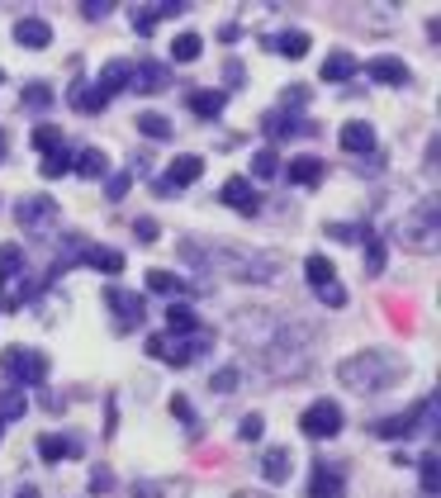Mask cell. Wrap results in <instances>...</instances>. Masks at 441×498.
Wrapping results in <instances>:
<instances>
[{
  "instance_id": "obj_1",
  "label": "cell",
  "mask_w": 441,
  "mask_h": 498,
  "mask_svg": "<svg viewBox=\"0 0 441 498\" xmlns=\"http://www.w3.org/2000/svg\"><path fill=\"white\" fill-rule=\"evenodd\" d=\"M181 257L199 266V271H218L228 280H251V285H266V280L280 275V261L266 252H247V247H199V242H181Z\"/></svg>"
},
{
  "instance_id": "obj_2",
  "label": "cell",
  "mask_w": 441,
  "mask_h": 498,
  "mask_svg": "<svg viewBox=\"0 0 441 498\" xmlns=\"http://www.w3.org/2000/svg\"><path fill=\"white\" fill-rule=\"evenodd\" d=\"M403 375V361L394 352H380V346H370V352H356L337 365V380H342L347 389L356 394H384L394 380Z\"/></svg>"
},
{
  "instance_id": "obj_3",
  "label": "cell",
  "mask_w": 441,
  "mask_h": 498,
  "mask_svg": "<svg viewBox=\"0 0 441 498\" xmlns=\"http://www.w3.org/2000/svg\"><path fill=\"white\" fill-rule=\"evenodd\" d=\"M399 247L418 257L441 252V199H418V205L399 219Z\"/></svg>"
},
{
  "instance_id": "obj_4",
  "label": "cell",
  "mask_w": 441,
  "mask_h": 498,
  "mask_svg": "<svg viewBox=\"0 0 441 498\" xmlns=\"http://www.w3.org/2000/svg\"><path fill=\"white\" fill-rule=\"evenodd\" d=\"M214 346V337L205 328L199 332H157V337H147V356H157V361H166V365H195L199 356H205Z\"/></svg>"
},
{
  "instance_id": "obj_5",
  "label": "cell",
  "mask_w": 441,
  "mask_h": 498,
  "mask_svg": "<svg viewBox=\"0 0 441 498\" xmlns=\"http://www.w3.org/2000/svg\"><path fill=\"white\" fill-rule=\"evenodd\" d=\"M280 319L270 309H237V319H233V342L237 346H247V352H266V346H276L280 342Z\"/></svg>"
},
{
  "instance_id": "obj_6",
  "label": "cell",
  "mask_w": 441,
  "mask_h": 498,
  "mask_svg": "<svg viewBox=\"0 0 441 498\" xmlns=\"http://www.w3.org/2000/svg\"><path fill=\"white\" fill-rule=\"evenodd\" d=\"M432 423H437V394H428L422 404H413L409 413H394V418H380L375 423V437H384V441H409V437H418V432H432Z\"/></svg>"
},
{
  "instance_id": "obj_7",
  "label": "cell",
  "mask_w": 441,
  "mask_h": 498,
  "mask_svg": "<svg viewBox=\"0 0 441 498\" xmlns=\"http://www.w3.org/2000/svg\"><path fill=\"white\" fill-rule=\"evenodd\" d=\"M0 371L10 375L14 389H33V385H43V380H48V356L33 352V346H5Z\"/></svg>"
},
{
  "instance_id": "obj_8",
  "label": "cell",
  "mask_w": 441,
  "mask_h": 498,
  "mask_svg": "<svg viewBox=\"0 0 441 498\" xmlns=\"http://www.w3.org/2000/svg\"><path fill=\"white\" fill-rule=\"evenodd\" d=\"M14 223H20L24 232H33V238H48V232L57 228V199L24 195L20 205H14Z\"/></svg>"
},
{
  "instance_id": "obj_9",
  "label": "cell",
  "mask_w": 441,
  "mask_h": 498,
  "mask_svg": "<svg viewBox=\"0 0 441 498\" xmlns=\"http://www.w3.org/2000/svg\"><path fill=\"white\" fill-rule=\"evenodd\" d=\"M299 432H304V437H313V441L337 437V432H342V408H337L332 398H313V404L299 413Z\"/></svg>"
},
{
  "instance_id": "obj_10",
  "label": "cell",
  "mask_w": 441,
  "mask_h": 498,
  "mask_svg": "<svg viewBox=\"0 0 441 498\" xmlns=\"http://www.w3.org/2000/svg\"><path fill=\"white\" fill-rule=\"evenodd\" d=\"M105 304L114 309V328L128 332L147 319V299L138 290H124V285H105Z\"/></svg>"
},
{
  "instance_id": "obj_11",
  "label": "cell",
  "mask_w": 441,
  "mask_h": 498,
  "mask_svg": "<svg viewBox=\"0 0 441 498\" xmlns=\"http://www.w3.org/2000/svg\"><path fill=\"white\" fill-rule=\"evenodd\" d=\"M218 199H224L228 209L247 214V219H251V214L261 209V195L251 190V180H247V176H228V180H224V190H218Z\"/></svg>"
},
{
  "instance_id": "obj_12",
  "label": "cell",
  "mask_w": 441,
  "mask_h": 498,
  "mask_svg": "<svg viewBox=\"0 0 441 498\" xmlns=\"http://www.w3.org/2000/svg\"><path fill=\"white\" fill-rule=\"evenodd\" d=\"M342 485H347V470L332 460H318L313 465V479H309V494L313 498H342Z\"/></svg>"
},
{
  "instance_id": "obj_13",
  "label": "cell",
  "mask_w": 441,
  "mask_h": 498,
  "mask_svg": "<svg viewBox=\"0 0 441 498\" xmlns=\"http://www.w3.org/2000/svg\"><path fill=\"white\" fill-rule=\"evenodd\" d=\"M128 86L143 91V95H157V91L172 86V72H166L162 62H138V66H133V76H128Z\"/></svg>"
},
{
  "instance_id": "obj_14",
  "label": "cell",
  "mask_w": 441,
  "mask_h": 498,
  "mask_svg": "<svg viewBox=\"0 0 441 498\" xmlns=\"http://www.w3.org/2000/svg\"><path fill=\"white\" fill-rule=\"evenodd\" d=\"M14 43L29 48V53H39V48L53 43V29H48V20H39V14H24V20L14 24Z\"/></svg>"
},
{
  "instance_id": "obj_15",
  "label": "cell",
  "mask_w": 441,
  "mask_h": 498,
  "mask_svg": "<svg viewBox=\"0 0 441 498\" xmlns=\"http://www.w3.org/2000/svg\"><path fill=\"white\" fill-rule=\"evenodd\" d=\"M356 72H361V62H356L347 48H337V53H328L323 57V66H318V76L328 81V86H342V81H351Z\"/></svg>"
},
{
  "instance_id": "obj_16",
  "label": "cell",
  "mask_w": 441,
  "mask_h": 498,
  "mask_svg": "<svg viewBox=\"0 0 441 498\" xmlns=\"http://www.w3.org/2000/svg\"><path fill=\"white\" fill-rule=\"evenodd\" d=\"M181 10H190V5H181V0H162V5H143V10H133V33H147L157 29V20H172V14H181Z\"/></svg>"
},
{
  "instance_id": "obj_17",
  "label": "cell",
  "mask_w": 441,
  "mask_h": 498,
  "mask_svg": "<svg viewBox=\"0 0 441 498\" xmlns=\"http://www.w3.org/2000/svg\"><path fill=\"white\" fill-rule=\"evenodd\" d=\"M295 470V456H290V446H270V451L261 456V479L266 485H285Z\"/></svg>"
},
{
  "instance_id": "obj_18",
  "label": "cell",
  "mask_w": 441,
  "mask_h": 498,
  "mask_svg": "<svg viewBox=\"0 0 441 498\" xmlns=\"http://www.w3.org/2000/svg\"><path fill=\"white\" fill-rule=\"evenodd\" d=\"M342 147L347 153H356V157H366V153H375V128H370L366 119H351V124H342Z\"/></svg>"
},
{
  "instance_id": "obj_19",
  "label": "cell",
  "mask_w": 441,
  "mask_h": 498,
  "mask_svg": "<svg viewBox=\"0 0 441 498\" xmlns=\"http://www.w3.org/2000/svg\"><path fill=\"white\" fill-rule=\"evenodd\" d=\"M366 72L375 76V81H384V86H409V81H413V72H409L399 57H370Z\"/></svg>"
},
{
  "instance_id": "obj_20",
  "label": "cell",
  "mask_w": 441,
  "mask_h": 498,
  "mask_svg": "<svg viewBox=\"0 0 441 498\" xmlns=\"http://www.w3.org/2000/svg\"><path fill=\"white\" fill-rule=\"evenodd\" d=\"M199 176H205V162H199L195 153H181V157L172 162V171H166V186L181 190V186H195Z\"/></svg>"
},
{
  "instance_id": "obj_21",
  "label": "cell",
  "mask_w": 441,
  "mask_h": 498,
  "mask_svg": "<svg viewBox=\"0 0 441 498\" xmlns=\"http://www.w3.org/2000/svg\"><path fill=\"white\" fill-rule=\"evenodd\" d=\"M128 76H133V62H105V72H100L95 91H105V95L114 100L119 91H128Z\"/></svg>"
},
{
  "instance_id": "obj_22",
  "label": "cell",
  "mask_w": 441,
  "mask_h": 498,
  "mask_svg": "<svg viewBox=\"0 0 441 498\" xmlns=\"http://www.w3.org/2000/svg\"><path fill=\"white\" fill-rule=\"evenodd\" d=\"M72 171L86 176V180H100V176H110V157L100 153V147H81L76 162H72Z\"/></svg>"
},
{
  "instance_id": "obj_23",
  "label": "cell",
  "mask_w": 441,
  "mask_h": 498,
  "mask_svg": "<svg viewBox=\"0 0 441 498\" xmlns=\"http://www.w3.org/2000/svg\"><path fill=\"white\" fill-rule=\"evenodd\" d=\"M39 456H43V460L81 456V437H57V432H48V437H39Z\"/></svg>"
},
{
  "instance_id": "obj_24",
  "label": "cell",
  "mask_w": 441,
  "mask_h": 498,
  "mask_svg": "<svg viewBox=\"0 0 441 498\" xmlns=\"http://www.w3.org/2000/svg\"><path fill=\"white\" fill-rule=\"evenodd\" d=\"M270 53H280V57H304L309 53V33L304 29H290V33H276V39H266Z\"/></svg>"
},
{
  "instance_id": "obj_25",
  "label": "cell",
  "mask_w": 441,
  "mask_h": 498,
  "mask_svg": "<svg viewBox=\"0 0 441 498\" xmlns=\"http://www.w3.org/2000/svg\"><path fill=\"white\" fill-rule=\"evenodd\" d=\"M91 266V271H105V275H119L124 271V252H114V247H86V257H81Z\"/></svg>"
},
{
  "instance_id": "obj_26",
  "label": "cell",
  "mask_w": 441,
  "mask_h": 498,
  "mask_svg": "<svg viewBox=\"0 0 441 498\" xmlns=\"http://www.w3.org/2000/svg\"><path fill=\"white\" fill-rule=\"evenodd\" d=\"M285 176H290L295 186H318V180H323V162L318 157H295L290 166H285Z\"/></svg>"
},
{
  "instance_id": "obj_27",
  "label": "cell",
  "mask_w": 441,
  "mask_h": 498,
  "mask_svg": "<svg viewBox=\"0 0 441 498\" xmlns=\"http://www.w3.org/2000/svg\"><path fill=\"white\" fill-rule=\"evenodd\" d=\"M185 494V485L176 479H138V485H133V498H181Z\"/></svg>"
},
{
  "instance_id": "obj_28",
  "label": "cell",
  "mask_w": 441,
  "mask_h": 498,
  "mask_svg": "<svg viewBox=\"0 0 441 498\" xmlns=\"http://www.w3.org/2000/svg\"><path fill=\"white\" fill-rule=\"evenodd\" d=\"M224 105H228L224 91H195V95H190V109L199 114V119H218V114H224Z\"/></svg>"
},
{
  "instance_id": "obj_29",
  "label": "cell",
  "mask_w": 441,
  "mask_h": 498,
  "mask_svg": "<svg viewBox=\"0 0 441 498\" xmlns=\"http://www.w3.org/2000/svg\"><path fill=\"white\" fill-rule=\"evenodd\" d=\"M261 133H270V138H295V133H313L304 119H285V114H266L261 119Z\"/></svg>"
},
{
  "instance_id": "obj_30",
  "label": "cell",
  "mask_w": 441,
  "mask_h": 498,
  "mask_svg": "<svg viewBox=\"0 0 441 498\" xmlns=\"http://www.w3.org/2000/svg\"><path fill=\"white\" fill-rule=\"evenodd\" d=\"M24 408H29V394H24V389H14V385H5V389H0V423L24 418Z\"/></svg>"
},
{
  "instance_id": "obj_31",
  "label": "cell",
  "mask_w": 441,
  "mask_h": 498,
  "mask_svg": "<svg viewBox=\"0 0 441 498\" xmlns=\"http://www.w3.org/2000/svg\"><path fill=\"white\" fill-rule=\"evenodd\" d=\"M166 328H172L176 337H181V332H199V313L190 304H176V299H172V309H166Z\"/></svg>"
},
{
  "instance_id": "obj_32",
  "label": "cell",
  "mask_w": 441,
  "mask_h": 498,
  "mask_svg": "<svg viewBox=\"0 0 441 498\" xmlns=\"http://www.w3.org/2000/svg\"><path fill=\"white\" fill-rule=\"evenodd\" d=\"M418 475H422V498H437V489H441V456L428 451L418 460Z\"/></svg>"
},
{
  "instance_id": "obj_33",
  "label": "cell",
  "mask_w": 441,
  "mask_h": 498,
  "mask_svg": "<svg viewBox=\"0 0 441 498\" xmlns=\"http://www.w3.org/2000/svg\"><path fill=\"white\" fill-rule=\"evenodd\" d=\"M72 105H76L81 114H100V109L110 105V95L95 91V86H72Z\"/></svg>"
},
{
  "instance_id": "obj_34",
  "label": "cell",
  "mask_w": 441,
  "mask_h": 498,
  "mask_svg": "<svg viewBox=\"0 0 441 498\" xmlns=\"http://www.w3.org/2000/svg\"><path fill=\"white\" fill-rule=\"evenodd\" d=\"M304 271H309V285L318 290V285H332V280H337V266L323 257V252H313L309 261H304Z\"/></svg>"
},
{
  "instance_id": "obj_35",
  "label": "cell",
  "mask_w": 441,
  "mask_h": 498,
  "mask_svg": "<svg viewBox=\"0 0 441 498\" xmlns=\"http://www.w3.org/2000/svg\"><path fill=\"white\" fill-rule=\"evenodd\" d=\"M133 124H138V133H147V138H157V143H166V138H172V119H166V114H138V119H133Z\"/></svg>"
},
{
  "instance_id": "obj_36",
  "label": "cell",
  "mask_w": 441,
  "mask_h": 498,
  "mask_svg": "<svg viewBox=\"0 0 441 498\" xmlns=\"http://www.w3.org/2000/svg\"><path fill=\"white\" fill-rule=\"evenodd\" d=\"M14 275H24V247H0V285L5 280H14Z\"/></svg>"
},
{
  "instance_id": "obj_37",
  "label": "cell",
  "mask_w": 441,
  "mask_h": 498,
  "mask_svg": "<svg viewBox=\"0 0 441 498\" xmlns=\"http://www.w3.org/2000/svg\"><path fill=\"white\" fill-rule=\"evenodd\" d=\"M147 290H157V294H185L190 285H185L181 275H172V271H162V266H157V271H147Z\"/></svg>"
},
{
  "instance_id": "obj_38",
  "label": "cell",
  "mask_w": 441,
  "mask_h": 498,
  "mask_svg": "<svg viewBox=\"0 0 441 498\" xmlns=\"http://www.w3.org/2000/svg\"><path fill=\"white\" fill-rule=\"evenodd\" d=\"M39 171H43V180H57V176H66V171H72V153H66V143L57 147V153H48V157H43V166H39Z\"/></svg>"
},
{
  "instance_id": "obj_39",
  "label": "cell",
  "mask_w": 441,
  "mask_h": 498,
  "mask_svg": "<svg viewBox=\"0 0 441 498\" xmlns=\"http://www.w3.org/2000/svg\"><path fill=\"white\" fill-rule=\"evenodd\" d=\"M20 100H24L29 109H48V105H53L57 95H53V86H48V81H29V86H24V95H20Z\"/></svg>"
},
{
  "instance_id": "obj_40",
  "label": "cell",
  "mask_w": 441,
  "mask_h": 498,
  "mask_svg": "<svg viewBox=\"0 0 441 498\" xmlns=\"http://www.w3.org/2000/svg\"><path fill=\"white\" fill-rule=\"evenodd\" d=\"M33 147H39L43 157L57 153V147H62V128L57 124H39V128H33Z\"/></svg>"
},
{
  "instance_id": "obj_41",
  "label": "cell",
  "mask_w": 441,
  "mask_h": 498,
  "mask_svg": "<svg viewBox=\"0 0 441 498\" xmlns=\"http://www.w3.org/2000/svg\"><path fill=\"white\" fill-rule=\"evenodd\" d=\"M251 176H257V180H270V176H280V157L270 153V147H261V153L251 157Z\"/></svg>"
},
{
  "instance_id": "obj_42",
  "label": "cell",
  "mask_w": 441,
  "mask_h": 498,
  "mask_svg": "<svg viewBox=\"0 0 441 498\" xmlns=\"http://www.w3.org/2000/svg\"><path fill=\"white\" fill-rule=\"evenodd\" d=\"M199 48H205V43H199V33H181V39L172 43V57H176V62H195Z\"/></svg>"
},
{
  "instance_id": "obj_43",
  "label": "cell",
  "mask_w": 441,
  "mask_h": 498,
  "mask_svg": "<svg viewBox=\"0 0 441 498\" xmlns=\"http://www.w3.org/2000/svg\"><path fill=\"white\" fill-rule=\"evenodd\" d=\"M261 432H266V418L261 413H247V418L237 423V441H261Z\"/></svg>"
},
{
  "instance_id": "obj_44",
  "label": "cell",
  "mask_w": 441,
  "mask_h": 498,
  "mask_svg": "<svg viewBox=\"0 0 441 498\" xmlns=\"http://www.w3.org/2000/svg\"><path fill=\"white\" fill-rule=\"evenodd\" d=\"M328 238H337V242H361V238H370V228H361V223H328Z\"/></svg>"
},
{
  "instance_id": "obj_45",
  "label": "cell",
  "mask_w": 441,
  "mask_h": 498,
  "mask_svg": "<svg viewBox=\"0 0 441 498\" xmlns=\"http://www.w3.org/2000/svg\"><path fill=\"white\" fill-rule=\"evenodd\" d=\"M237 380H243V371H237V365H224V371L209 380V389H214V394H233V389H237Z\"/></svg>"
},
{
  "instance_id": "obj_46",
  "label": "cell",
  "mask_w": 441,
  "mask_h": 498,
  "mask_svg": "<svg viewBox=\"0 0 441 498\" xmlns=\"http://www.w3.org/2000/svg\"><path fill=\"white\" fill-rule=\"evenodd\" d=\"M370 247H366V271L370 275H380V266H384V247H380V238H366Z\"/></svg>"
},
{
  "instance_id": "obj_47",
  "label": "cell",
  "mask_w": 441,
  "mask_h": 498,
  "mask_svg": "<svg viewBox=\"0 0 441 498\" xmlns=\"http://www.w3.org/2000/svg\"><path fill=\"white\" fill-rule=\"evenodd\" d=\"M318 299H323L328 309H342V304H347V290L332 280V285H318Z\"/></svg>"
},
{
  "instance_id": "obj_48",
  "label": "cell",
  "mask_w": 441,
  "mask_h": 498,
  "mask_svg": "<svg viewBox=\"0 0 441 498\" xmlns=\"http://www.w3.org/2000/svg\"><path fill=\"white\" fill-rule=\"evenodd\" d=\"M128 186H133V171L110 176V186H105V190H110V199H124V195H128Z\"/></svg>"
},
{
  "instance_id": "obj_49",
  "label": "cell",
  "mask_w": 441,
  "mask_h": 498,
  "mask_svg": "<svg viewBox=\"0 0 441 498\" xmlns=\"http://www.w3.org/2000/svg\"><path fill=\"white\" fill-rule=\"evenodd\" d=\"M299 105H309V91H304V86H295V91L280 95V109H299Z\"/></svg>"
},
{
  "instance_id": "obj_50",
  "label": "cell",
  "mask_w": 441,
  "mask_h": 498,
  "mask_svg": "<svg viewBox=\"0 0 441 498\" xmlns=\"http://www.w3.org/2000/svg\"><path fill=\"white\" fill-rule=\"evenodd\" d=\"M133 238H138V242H157V219H138V223H133Z\"/></svg>"
},
{
  "instance_id": "obj_51",
  "label": "cell",
  "mask_w": 441,
  "mask_h": 498,
  "mask_svg": "<svg viewBox=\"0 0 441 498\" xmlns=\"http://www.w3.org/2000/svg\"><path fill=\"white\" fill-rule=\"evenodd\" d=\"M110 10H114L110 0H86V5H81V14H86V20H105Z\"/></svg>"
},
{
  "instance_id": "obj_52",
  "label": "cell",
  "mask_w": 441,
  "mask_h": 498,
  "mask_svg": "<svg viewBox=\"0 0 441 498\" xmlns=\"http://www.w3.org/2000/svg\"><path fill=\"white\" fill-rule=\"evenodd\" d=\"M114 489V475L110 470H91V494H110Z\"/></svg>"
},
{
  "instance_id": "obj_53",
  "label": "cell",
  "mask_w": 441,
  "mask_h": 498,
  "mask_svg": "<svg viewBox=\"0 0 441 498\" xmlns=\"http://www.w3.org/2000/svg\"><path fill=\"white\" fill-rule=\"evenodd\" d=\"M43 404H48V413H62L66 398H62V394H43Z\"/></svg>"
},
{
  "instance_id": "obj_54",
  "label": "cell",
  "mask_w": 441,
  "mask_h": 498,
  "mask_svg": "<svg viewBox=\"0 0 441 498\" xmlns=\"http://www.w3.org/2000/svg\"><path fill=\"white\" fill-rule=\"evenodd\" d=\"M14 498H39V489H33V485H20V489H14Z\"/></svg>"
},
{
  "instance_id": "obj_55",
  "label": "cell",
  "mask_w": 441,
  "mask_h": 498,
  "mask_svg": "<svg viewBox=\"0 0 441 498\" xmlns=\"http://www.w3.org/2000/svg\"><path fill=\"white\" fill-rule=\"evenodd\" d=\"M233 498H270V494H247V489H243V494H233Z\"/></svg>"
},
{
  "instance_id": "obj_56",
  "label": "cell",
  "mask_w": 441,
  "mask_h": 498,
  "mask_svg": "<svg viewBox=\"0 0 441 498\" xmlns=\"http://www.w3.org/2000/svg\"><path fill=\"white\" fill-rule=\"evenodd\" d=\"M0 157H5V138H0Z\"/></svg>"
},
{
  "instance_id": "obj_57",
  "label": "cell",
  "mask_w": 441,
  "mask_h": 498,
  "mask_svg": "<svg viewBox=\"0 0 441 498\" xmlns=\"http://www.w3.org/2000/svg\"><path fill=\"white\" fill-rule=\"evenodd\" d=\"M0 81H5V72H0Z\"/></svg>"
}]
</instances>
